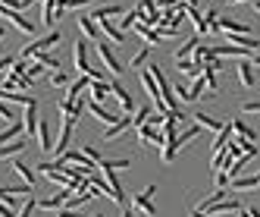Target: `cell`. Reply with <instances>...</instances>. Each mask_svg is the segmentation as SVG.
Returning a JSON list of instances; mask_svg holds the SVG:
<instances>
[{"mask_svg":"<svg viewBox=\"0 0 260 217\" xmlns=\"http://www.w3.org/2000/svg\"><path fill=\"white\" fill-rule=\"evenodd\" d=\"M0 101H7V104H22V107H28L35 98L31 95H22V92H0Z\"/></svg>","mask_w":260,"mask_h":217,"instance_id":"obj_28","label":"cell"},{"mask_svg":"<svg viewBox=\"0 0 260 217\" xmlns=\"http://www.w3.org/2000/svg\"><path fill=\"white\" fill-rule=\"evenodd\" d=\"M19 135H25V126H22V123H7L4 129H0V145H7V142H16Z\"/></svg>","mask_w":260,"mask_h":217,"instance_id":"obj_20","label":"cell"},{"mask_svg":"<svg viewBox=\"0 0 260 217\" xmlns=\"http://www.w3.org/2000/svg\"><path fill=\"white\" fill-rule=\"evenodd\" d=\"M82 154H85V157H88V160H91V164H94V167H98L101 160H104V157H101V151L94 148V145H85V148H82Z\"/></svg>","mask_w":260,"mask_h":217,"instance_id":"obj_36","label":"cell"},{"mask_svg":"<svg viewBox=\"0 0 260 217\" xmlns=\"http://www.w3.org/2000/svg\"><path fill=\"white\" fill-rule=\"evenodd\" d=\"M72 126H76V123L63 120L60 135H57V145H53V151H57V154H66V151H69V142H72Z\"/></svg>","mask_w":260,"mask_h":217,"instance_id":"obj_12","label":"cell"},{"mask_svg":"<svg viewBox=\"0 0 260 217\" xmlns=\"http://www.w3.org/2000/svg\"><path fill=\"white\" fill-rule=\"evenodd\" d=\"M222 123L226 120H216V117H207V114H194V126H201V129H210V132H219Z\"/></svg>","mask_w":260,"mask_h":217,"instance_id":"obj_22","label":"cell"},{"mask_svg":"<svg viewBox=\"0 0 260 217\" xmlns=\"http://www.w3.org/2000/svg\"><path fill=\"white\" fill-rule=\"evenodd\" d=\"M98 25H101V35H104L110 44H122V32L116 25H110V22H98Z\"/></svg>","mask_w":260,"mask_h":217,"instance_id":"obj_29","label":"cell"},{"mask_svg":"<svg viewBox=\"0 0 260 217\" xmlns=\"http://www.w3.org/2000/svg\"><path fill=\"white\" fill-rule=\"evenodd\" d=\"M25 148H28V135H19V139L10 142V145H0V160H13V157H19Z\"/></svg>","mask_w":260,"mask_h":217,"instance_id":"obj_6","label":"cell"},{"mask_svg":"<svg viewBox=\"0 0 260 217\" xmlns=\"http://www.w3.org/2000/svg\"><path fill=\"white\" fill-rule=\"evenodd\" d=\"M4 195H7V186H0V198H4Z\"/></svg>","mask_w":260,"mask_h":217,"instance_id":"obj_50","label":"cell"},{"mask_svg":"<svg viewBox=\"0 0 260 217\" xmlns=\"http://www.w3.org/2000/svg\"><path fill=\"white\" fill-rule=\"evenodd\" d=\"M154 195H157V186H147L144 192H138V195L132 198V211H141L144 217H154V214H157V205L151 202Z\"/></svg>","mask_w":260,"mask_h":217,"instance_id":"obj_2","label":"cell"},{"mask_svg":"<svg viewBox=\"0 0 260 217\" xmlns=\"http://www.w3.org/2000/svg\"><path fill=\"white\" fill-rule=\"evenodd\" d=\"M204 92H207V82H204V76L201 79H194L191 82V88L182 95V104H191V101H198V98H204Z\"/></svg>","mask_w":260,"mask_h":217,"instance_id":"obj_21","label":"cell"},{"mask_svg":"<svg viewBox=\"0 0 260 217\" xmlns=\"http://www.w3.org/2000/svg\"><path fill=\"white\" fill-rule=\"evenodd\" d=\"M85 111H88V114H94V117H98L104 126H113V123L119 120V117H113V114H110L104 104H98V101H88V104H85Z\"/></svg>","mask_w":260,"mask_h":217,"instance_id":"obj_14","label":"cell"},{"mask_svg":"<svg viewBox=\"0 0 260 217\" xmlns=\"http://www.w3.org/2000/svg\"><path fill=\"white\" fill-rule=\"evenodd\" d=\"M251 66H254V69H257V66H260V53H257V50H254V53H251Z\"/></svg>","mask_w":260,"mask_h":217,"instance_id":"obj_45","label":"cell"},{"mask_svg":"<svg viewBox=\"0 0 260 217\" xmlns=\"http://www.w3.org/2000/svg\"><path fill=\"white\" fill-rule=\"evenodd\" d=\"M254 13H260V0H254Z\"/></svg>","mask_w":260,"mask_h":217,"instance_id":"obj_49","label":"cell"},{"mask_svg":"<svg viewBox=\"0 0 260 217\" xmlns=\"http://www.w3.org/2000/svg\"><path fill=\"white\" fill-rule=\"evenodd\" d=\"M232 129L238 132V139H248V142H254V145H257V132L251 129L248 123H241V120H232Z\"/></svg>","mask_w":260,"mask_h":217,"instance_id":"obj_30","label":"cell"},{"mask_svg":"<svg viewBox=\"0 0 260 217\" xmlns=\"http://www.w3.org/2000/svg\"><path fill=\"white\" fill-rule=\"evenodd\" d=\"M35 208H38V202H35V198H28V202L19 208V214H16V217H31V214H35Z\"/></svg>","mask_w":260,"mask_h":217,"instance_id":"obj_37","label":"cell"},{"mask_svg":"<svg viewBox=\"0 0 260 217\" xmlns=\"http://www.w3.org/2000/svg\"><path fill=\"white\" fill-rule=\"evenodd\" d=\"M241 205H238V198H222V202L210 205V208H204V214H238Z\"/></svg>","mask_w":260,"mask_h":217,"instance_id":"obj_13","label":"cell"},{"mask_svg":"<svg viewBox=\"0 0 260 217\" xmlns=\"http://www.w3.org/2000/svg\"><path fill=\"white\" fill-rule=\"evenodd\" d=\"M151 69V76H154V82H157V88H160V98H163V104H166V111L170 114H179L182 111V104H179V98L173 95V85L166 82V76H163V69L154 63V66H147Z\"/></svg>","mask_w":260,"mask_h":217,"instance_id":"obj_1","label":"cell"},{"mask_svg":"<svg viewBox=\"0 0 260 217\" xmlns=\"http://www.w3.org/2000/svg\"><path fill=\"white\" fill-rule=\"evenodd\" d=\"M110 95H116V101H119V107H122L125 114H132V111H135V101H132V95H128V92H125V88H122L116 79H110Z\"/></svg>","mask_w":260,"mask_h":217,"instance_id":"obj_7","label":"cell"},{"mask_svg":"<svg viewBox=\"0 0 260 217\" xmlns=\"http://www.w3.org/2000/svg\"><path fill=\"white\" fill-rule=\"evenodd\" d=\"M113 16H125V10H122V7H116V4H110V7H98L94 13H91V19H94V22H107V19H113Z\"/></svg>","mask_w":260,"mask_h":217,"instance_id":"obj_19","label":"cell"},{"mask_svg":"<svg viewBox=\"0 0 260 217\" xmlns=\"http://www.w3.org/2000/svg\"><path fill=\"white\" fill-rule=\"evenodd\" d=\"M119 217H132V208H122V214Z\"/></svg>","mask_w":260,"mask_h":217,"instance_id":"obj_46","label":"cell"},{"mask_svg":"<svg viewBox=\"0 0 260 217\" xmlns=\"http://www.w3.org/2000/svg\"><path fill=\"white\" fill-rule=\"evenodd\" d=\"M79 29L88 41H101V25L91 19V16H79Z\"/></svg>","mask_w":260,"mask_h":217,"instance_id":"obj_15","label":"cell"},{"mask_svg":"<svg viewBox=\"0 0 260 217\" xmlns=\"http://www.w3.org/2000/svg\"><path fill=\"white\" fill-rule=\"evenodd\" d=\"M47 72V66H41L38 60H25V76L28 79H38V76H44Z\"/></svg>","mask_w":260,"mask_h":217,"instance_id":"obj_32","label":"cell"},{"mask_svg":"<svg viewBox=\"0 0 260 217\" xmlns=\"http://www.w3.org/2000/svg\"><path fill=\"white\" fill-rule=\"evenodd\" d=\"M191 217H229V214H204V211H198V208H194V211H191Z\"/></svg>","mask_w":260,"mask_h":217,"instance_id":"obj_44","label":"cell"},{"mask_svg":"<svg viewBox=\"0 0 260 217\" xmlns=\"http://www.w3.org/2000/svg\"><path fill=\"white\" fill-rule=\"evenodd\" d=\"M238 82L245 85V88H254V85H257V72H254L251 60H241V63H238Z\"/></svg>","mask_w":260,"mask_h":217,"instance_id":"obj_18","label":"cell"},{"mask_svg":"<svg viewBox=\"0 0 260 217\" xmlns=\"http://www.w3.org/2000/svg\"><path fill=\"white\" fill-rule=\"evenodd\" d=\"M76 69H79V76H88L91 72V63H88V41H76Z\"/></svg>","mask_w":260,"mask_h":217,"instance_id":"obj_11","label":"cell"},{"mask_svg":"<svg viewBox=\"0 0 260 217\" xmlns=\"http://www.w3.org/2000/svg\"><path fill=\"white\" fill-rule=\"evenodd\" d=\"M141 85H144L147 98L157 104V114H170V111H166V104H163V98H160V88H157V82H154V76H151V69H141Z\"/></svg>","mask_w":260,"mask_h":217,"instance_id":"obj_3","label":"cell"},{"mask_svg":"<svg viewBox=\"0 0 260 217\" xmlns=\"http://www.w3.org/2000/svg\"><path fill=\"white\" fill-rule=\"evenodd\" d=\"M38 148L44 151V154H53V139H50V126L44 123V120H38Z\"/></svg>","mask_w":260,"mask_h":217,"instance_id":"obj_16","label":"cell"},{"mask_svg":"<svg viewBox=\"0 0 260 217\" xmlns=\"http://www.w3.org/2000/svg\"><path fill=\"white\" fill-rule=\"evenodd\" d=\"M98 53H101V60H104V66L110 69V76H119L122 72V63H119V57L113 53V44H98Z\"/></svg>","mask_w":260,"mask_h":217,"instance_id":"obj_4","label":"cell"},{"mask_svg":"<svg viewBox=\"0 0 260 217\" xmlns=\"http://www.w3.org/2000/svg\"><path fill=\"white\" fill-rule=\"evenodd\" d=\"M0 120H16V114H13V107H10L7 101H0Z\"/></svg>","mask_w":260,"mask_h":217,"instance_id":"obj_38","label":"cell"},{"mask_svg":"<svg viewBox=\"0 0 260 217\" xmlns=\"http://www.w3.org/2000/svg\"><path fill=\"white\" fill-rule=\"evenodd\" d=\"M88 4H91V0H69L72 10H82V7H88Z\"/></svg>","mask_w":260,"mask_h":217,"instance_id":"obj_43","label":"cell"},{"mask_svg":"<svg viewBox=\"0 0 260 217\" xmlns=\"http://www.w3.org/2000/svg\"><path fill=\"white\" fill-rule=\"evenodd\" d=\"M198 44H201V38H198V35H191L188 41H182V47H176V53H173V57H176V63H182V60H188V57H194V50H198Z\"/></svg>","mask_w":260,"mask_h":217,"instance_id":"obj_17","label":"cell"},{"mask_svg":"<svg viewBox=\"0 0 260 217\" xmlns=\"http://www.w3.org/2000/svg\"><path fill=\"white\" fill-rule=\"evenodd\" d=\"M248 189H260V173L257 176H235V179H229V192H248Z\"/></svg>","mask_w":260,"mask_h":217,"instance_id":"obj_10","label":"cell"},{"mask_svg":"<svg viewBox=\"0 0 260 217\" xmlns=\"http://www.w3.org/2000/svg\"><path fill=\"white\" fill-rule=\"evenodd\" d=\"M13 63H16L13 57H0V72H10V69H13Z\"/></svg>","mask_w":260,"mask_h":217,"instance_id":"obj_41","label":"cell"},{"mask_svg":"<svg viewBox=\"0 0 260 217\" xmlns=\"http://www.w3.org/2000/svg\"><path fill=\"white\" fill-rule=\"evenodd\" d=\"M50 85H53V88H63V85L69 88V72H63V69H53V72H50Z\"/></svg>","mask_w":260,"mask_h":217,"instance_id":"obj_34","label":"cell"},{"mask_svg":"<svg viewBox=\"0 0 260 217\" xmlns=\"http://www.w3.org/2000/svg\"><path fill=\"white\" fill-rule=\"evenodd\" d=\"M57 217H88V214H82V211H66L63 208V211H57Z\"/></svg>","mask_w":260,"mask_h":217,"instance_id":"obj_42","label":"cell"},{"mask_svg":"<svg viewBox=\"0 0 260 217\" xmlns=\"http://www.w3.org/2000/svg\"><path fill=\"white\" fill-rule=\"evenodd\" d=\"M147 57H151V44H144V47H138V50L132 53V60H128V69H141V66L147 63Z\"/></svg>","mask_w":260,"mask_h":217,"instance_id":"obj_27","label":"cell"},{"mask_svg":"<svg viewBox=\"0 0 260 217\" xmlns=\"http://www.w3.org/2000/svg\"><path fill=\"white\" fill-rule=\"evenodd\" d=\"M185 7H198V0H185Z\"/></svg>","mask_w":260,"mask_h":217,"instance_id":"obj_48","label":"cell"},{"mask_svg":"<svg viewBox=\"0 0 260 217\" xmlns=\"http://www.w3.org/2000/svg\"><path fill=\"white\" fill-rule=\"evenodd\" d=\"M229 4H232V7H238V4H248V0H229Z\"/></svg>","mask_w":260,"mask_h":217,"instance_id":"obj_47","label":"cell"},{"mask_svg":"<svg viewBox=\"0 0 260 217\" xmlns=\"http://www.w3.org/2000/svg\"><path fill=\"white\" fill-rule=\"evenodd\" d=\"M125 129H132V114H125V117H119L113 126H107V129H104V139H107V142H113V139H119Z\"/></svg>","mask_w":260,"mask_h":217,"instance_id":"obj_9","label":"cell"},{"mask_svg":"<svg viewBox=\"0 0 260 217\" xmlns=\"http://www.w3.org/2000/svg\"><path fill=\"white\" fill-rule=\"evenodd\" d=\"M28 88H31L28 76H13V72H7V76L0 79V92H28Z\"/></svg>","mask_w":260,"mask_h":217,"instance_id":"obj_5","label":"cell"},{"mask_svg":"<svg viewBox=\"0 0 260 217\" xmlns=\"http://www.w3.org/2000/svg\"><path fill=\"white\" fill-rule=\"evenodd\" d=\"M201 16H204V22L210 25V35H213V32H216V19H219V10H216V7H207Z\"/></svg>","mask_w":260,"mask_h":217,"instance_id":"obj_35","label":"cell"},{"mask_svg":"<svg viewBox=\"0 0 260 217\" xmlns=\"http://www.w3.org/2000/svg\"><path fill=\"white\" fill-rule=\"evenodd\" d=\"M151 107H138V111H135V117H132V126H135V129H141V126L147 123V120H151Z\"/></svg>","mask_w":260,"mask_h":217,"instance_id":"obj_33","label":"cell"},{"mask_svg":"<svg viewBox=\"0 0 260 217\" xmlns=\"http://www.w3.org/2000/svg\"><path fill=\"white\" fill-rule=\"evenodd\" d=\"M241 111H245V114H260V98L257 101H245V104H241Z\"/></svg>","mask_w":260,"mask_h":217,"instance_id":"obj_39","label":"cell"},{"mask_svg":"<svg viewBox=\"0 0 260 217\" xmlns=\"http://www.w3.org/2000/svg\"><path fill=\"white\" fill-rule=\"evenodd\" d=\"M0 38H4V29H0Z\"/></svg>","mask_w":260,"mask_h":217,"instance_id":"obj_51","label":"cell"},{"mask_svg":"<svg viewBox=\"0 0 260 217\" xmlns=\"http://www.w3.org/2000/svg\"><path fill=\"white\" fill-rule=\"evenodd\" d=\"M22 126H25V135H38V101H31L25 107V114H22Z\"/></svg>","mask_w":260,"mask_h":217,"instance_id":"obj_8","label":"cell"},{"mask_svg":"<svg viewBox=\"0 0 260 217\" xmlns=\"http://www.w3.org/2000/svg\"><path fill=\"white\" fill-rule=\"evenodd\" d=\"M229 135H232V120H229V123H222V129L216 132V142H213V154H216V151H226V145H229Z\"/></svg>","mask_w":260,"mask_h":217,"instance_id":"obj_23","label":"cell"},{"mask_svg":"<svg viewBox=\"0 0 260 217\" xmlns=\"http://www.w3.org/2000/svg\"><path fill=\"white\" fill-rule=\"evenodd\" d=\"M91 101H98V104H104L107 98H110V82H91Z\"/></svg>","mask_w":260,"mask_h":217,"instance_id":"obj_25","label":"cell"},{"mask_svg":"<svg viewBox=\"0 0 260 217\" xmlns=\"http://www.w3.org/2000/svg\"><path fill=\"white\" fill-rule=\"evenodd\" d=\"M13 170L22 176V183H28V186H35V170L25 164V160H19V157H13Z\"/></svg>","mask_w":260,"mask_h":217,"instance_id":"obj_24","label":"cell"},{"mask_svg":"<svg viewBox=\"0 0 260 217\" xmlns=\"http://www.w3.org/2000/svg\"><path fill=\"white\" fill-rule=\"evenodd\" d=\"M125 167H132V157H116V160H107L104 157L101 164H98V170H104V173L107 170H125Z\"/></svg>","mask_w":260,"mask_h":217,"instance_id":"obj_26","label":"cell"},{"mask_svg":"<svg viewBox=\"0 0 260 217\" xmlns=\"http://www.w3.org/2000/svg\"><path fill=\"white\" fill-rule=\"evenodd\" d=\"M179 0H157V10H176Z\"/></svg>","mask_w":260,"mask_h":217,"instance_id":"obj_40","label":"cell"},{"mask_svg":"<svg viewBox=\"0 0 260 217\" xmlns=\"http://www.w3.org/2000/svg\"><path fill=\"white\" fill-rule=\"evenodd\" d=\"M257 82H260V76H257Z\"/></svg>","mask_w":260,"mask_h":217,"instance_id":"obj_52","label":"cell"},{"mask_svg":"<svg viewBox=\"0 0 260 217\" xmlns=\"http://www.w3.org/2000/svg\"><path fill=\"white\" fill-rule=\"evenodd\" d=\"M198 135H201V126H188V129L176 132V142H179V148H185V142H194Z\"/></svg>","mask_w":260,"mask_h":217,"instance_id":"obj_31","label":"cell"}]
</instances>
